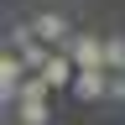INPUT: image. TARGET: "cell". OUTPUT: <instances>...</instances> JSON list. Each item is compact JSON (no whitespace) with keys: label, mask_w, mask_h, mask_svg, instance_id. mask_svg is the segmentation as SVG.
I'll list each match as a JSON object with an SVG mask.
<instances>
[{"label":"cell","mask_w":125,"mask_h":125,"mask_svg":"<svg viewBox=\"0 0 125 125\" xmlns=\"http://www.w3.org/2000/svg\"><path fill=\"white\" fill-rule=\"evenodd\" d=\"M31 31H37V42H47L52 52H62V47L73 42V31H68V16H57V10H42L37 21H31Z\"/></svg>","instance_id":"6da1fadb"},{"label":"cell","mask_w":125,"mask_h":125,"mask_svg":"<svg viewBox=\"0 0 125 125\" xmlns=\"http://www.w3.org/2000/svg\"><path fill=\"white\" fill-rule=\"evenodd\" d=\"M26 78H31V73H26V62L16 57V52H5V57H0V99H5V104H16Z\"/></svg>","instance_id":"7a4b0ae2"},{"label":"cell","mask_w":125,"mask_h":125,"mask_svg":"<svg viewBox=\"0 0 125 125\" xmlns=\"http://www.w3.org/2000/svg\"><path fill=\"white\" fill-rule=\"evenodd\" d=\"M104 94H109V73H104V68H78V78H73V99L94 104V99H104Z\"/></svg>","instance_id":"3957f363"},{"label":"cell","mask_w":125,"mask_h":125,"mask_svg":"<svg viewBox=\"0 0 125 125\" xmlns=\"http://www.w3.org/2000/svg\"><path fill=\"white\" fill-rule=\"evenodd\" d=\"M62 52H68L78 68H104V42H99V37H73Z\"/></svg>","instance_id":"277c9868"},{"label":"cell","mask_w":125,"mask_h":125,"mask_svg":"<svg viewBox=\"0 0 125 125\" xmlns=\"http://www.w3.org/2000/svg\"><path fill=\"white\" fill-rule=\"evenodd\" d=\"M42 78H47L52 89H73V78H78V62H73L68 52H52V62L42 68Z\"/></svg>","instance_id":"5b68a950"},{"label":"cell","mask_w":125,"mask_h":125,"mask_svg":"<svg viewBox=\"0 0 125 125\" xmlns=\"http://www.w3.org/2000/svg\"><path fill=\"white\" fill-rule=\"evenodd\" d=\"M16 120H21V125H52L47 99H16Z\"/></svg>","instance_id":"8992f818"},{"label":"cell","mask_w":125,"mask_h":125,"mask_svg":"<svg viewBox=\"0 0 125 125\" xmlns=\"http://www.w3.org/2000/svg\"><path fill=\"white\" fill-rule=\"evenodd\" d=\"M16 57L26 62V73H42L47 62H52V47H47V42H26V47H21Z\"/></svg>","instance_id":"52a82bcc"},{"label":"cell","mask_w":125,"mask_h":125,"mask_svg":"<svg viewBox=\"0 0 125 125\" xmlns=\"http://www.w3.org/2000/svg\"><path fill=\"white\" fill-rule=\"evenodd\" d=\"M104 73H125V37H104Z\"/></svg>","instance_id":"ba28073f"},{"label":"cell","mask_w":125,"mask_h":125,"mask_svg":"<svg viewBox=\"0 0 125 125\" xmlns=\"http://www.w3.org/2000/svg\"><path fill=\"white\" fill-rule=\"evenodd\" d=\"M47 94H52V83H47L42 73H31L26 83H21V99H47Z\"/></svg>","instance_id":"9c48e42d"},{"label":"cell","mask_w":125,"mask_h":125,"mask_svg":"<svg viewBox=\"0 0 125 125\" xmlns=\"http://www.w3.org/2000/svg\"><path fill=\"white\" fill-rule=\"evenodd\" d=\"M104 99H115V104H125V73H109V94Z\"/></svg>","instance_id":"30bf717a"}]
</instances>
